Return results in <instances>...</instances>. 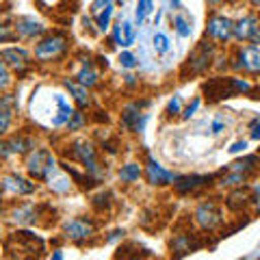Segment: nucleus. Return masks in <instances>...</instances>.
<instances>
[{"instance_id": "nucleus-1", "label": "nucleus", "mask_w": 260, "mask_h": 260, "mask_svg": "<svg viewBox=\"0 0 260 260\" xmlns=\"http://www.w3.org/2000/svg\"><path fill=\"white\" fill-rule=\"evenodd\" d=\"M63 160H74L80 165V169L93 180L100 184L102 178L107 176V162L102 160L100 152H98V145L87 139V137H74V139L63 141V145L59 148Z\"/></svg>"}, {"instance_id": "nucleus-2", "label": "nucleus", "mask_w": 260, "mask_h": 260, "mask_svg": "<svg viewBox=\"0 0 260 260\" xmlns=\"http://www.w3.org/2000/svg\"><path fill=\"white\" fill-rule=\"evenodd\" d=\"M30 52L35 63H61L70 52V35L65 30H48L42 39L32 44Z\"/></svg>"}, {"instance_id": "nucleus-3", "label": "nucleus", "mask_w": 260, "mask_h": 260, "mask_svg": "<svg viewBox=\"0 0 260 260\" xmlns=\"http://www.w3.org/2000/svg\"><path fill=\"white\" fill-rule=\"evenodd\" d=\"M202 93H204L206 102L217 104L221 100H228V98L251 93V83L241 76H213L202 85Z\"/></svg>"}, {"instance_id": "nucleus-4", "label": "nucleus", "mask_w": 260, "mask_h": 260, "mask_svg": "<svg viewBox=\"0 0 260 260\" xmlns=\"http://www.w3.org/2000/svg\"><path fill=\"white\" fill-rule=\"evenodd\" d=\"M24 167H26V174H28L30 180L48 182L56 172H59V160H56L54 152L50 148L39 145V148H35L26 158H24Z\"/></svg>"}, {"instance_id": "nucleus-5", "label": "nucleus", "mask_w": 260, "mask_h": 260, "mask_svg": "<svg viewBox=\"0 0 260 260\" xmlns=\"http://www.w3.org/2000/svg\"><path fill=\"white\" fill-rule=\"evenodd\" d=\"M217 61V46L208 39H202L198 46L191 50V54L186 56V61L180 68V78H191V76H202L213 68Z\"/></svg>"}, {"instance_id": "nucleus-6", "label": "nucleus", "mask_w": 260, "mask_h": 260, "mask_svg": "<svg viewBox=\"0 0 260 260\" xmlns=\"http://www.w3.org/2000/svg\"><path fill=\"white\" fill-rule=\"evenodd\" d=\"M193 223L202 232H215L223 225V208L215 198L202 200L193 208Z\"/></svg>"}, {"instance_id": "nucleus-7", "label": "nucleus", "mask_w": 260, "mask_h": 260, "mask_svg": "<svg viewBox=\"0 0 260 260\" xmlns=\"http://www.w3.org/2000/svg\"><path fill=\"white\" fill-rule=\"evenodd\" d=\"M61 232H63L65 241L76 243V245H83V243L91 241L98 234V223L93 221L91 217L78 215V217H72V219H68V221H63Z\"/></svg>"}, {"instance_id": "nucleus-8", "label": "nucleus", "mask_w": 260, "mask_h": 260, "mask_svg": "<svg viewBox=\"0 0 260 260\" xmlns=\"http://www.w3.org/2000/svg\"><path fill=\"white\" fill-rule=\"evenodd\" d=\"M206 39L215 46H225L234 39V20L228 18L225 13L213 11L206 18Z\"/></svg>"}, {"instance_id": "nucleus-9", "label": "nucleus", "mask_w": 260, "mask_h": 260, "mask_svg": "<svg viewBox=\"0 0 260 260\" xmlns=\"http://www.w3.org/2000/svg\"><path fill=\"white\" fill-rule=\"evenodd\" d=\"M230 68L243 72L247 76H260V46L247 44L234 48V54L230 56Z\"/></svg>"}, {"instance_id": "nucleus-10", "label": "nucleus", "mask_w": 260, "mask_h": 260, "mask_svg": "<svg viewBox=\"0 0 260 260\" xmlns=\"http://www.w3.org/2000/svg\"><path fill=\"white\" fill-rule=\"evenodd\" d=\"M145 107H150V100H130L121 107L119 113V124L124 130L130 133H143L145 124H148V113H143Z\"/></svg>"}, {"instance_id": "nucleus-11", "label": "nucleus", "mask_w": 260, "mask_h": 260, "mask_svg": "<svg viewBox=\"0 0 260 260\" xmlns=\"http://www.w3.org/2000/svg\"><path fill=\"white\" fill-rule=\"evenodd\" d=\"M0 59H3L7 68H9L13 74H18V76L28 74V72L32 70V65H35V61H32V52L26 50L24 46L3 48V50H0Z\"/></svg>"}, {"instance_id": "nucleus-12", "label": "nucleus", "mask_w": 260, "mask_h": 260, "mask_svg": "<svg viewBox=\"0 0 260 260\" xmlns=\"http://www.w3.org/2000/svg\"><path fill=\"white\" fill-rule=\"evenodd\" d=\"M143 176H145V182H148L150 186H156V189H160V186H172L176 182V178H178L174 172L165 169L156 158L150 156V154L145 156Z\"/></svg>"}, {"instance_id": "nucleus-13", "label": "nucleus", "mask_w": 260, "mask_h": 260, "mask_svg": "<svg viewBox=\"0 0 260 260\" xmlns=\"http://www.w3.org/2000/svg\"><path fill=\"white\" fill-rule=\"evenodd\" d=\"M215 178H217L215 174H186V176H178L172 186L178 195H191V193H198L200 189L210 186Z\"/></svg>"}, {"instance_id": "nucleus-14", "label": "nucleus", "mask_w": 260, "mask_h": 260, "mask_svg": "<svg viewBox=\"0 0 260 260\" xmlns=\"http://www.w3.org/2000/svg\"><path fill=\"white\" fill-rule=\"evenodd\" d=\"M13 30L18 39H28V42L32 39V42H37V39H42L48 32V26L44 22L30 18V15H20V18L13 20Z\"/></svg>"}, {"instance_id": "nucleus-15", "label": "nucleus", "mask_w": 260, "mask_h": 260, "mask_svg": "<svg viewBox=\"0 0 260 260\" xmlns=\"http://www.w3.org/2000/svg\"><path fill=\"white\" fill-rule=\"evenodd\" d=\"M74 83L85 89H91L100 83V70L95 68L91 54H78V70L74 72Z\"/></svg>"}, {"instance_id": "nucleus-16", "label": "nucleus", "mask_w": 260, "mask_h": 260, "mask_svg": "<svg viewBox=\"0 0 260 260\" xmlns=\"http://www.w3.org/2000/svg\"><path fill=\"white\" fill-rule=\"evenodd\" d=\"M234 39L243 42V44H247V42L256 44L260 39V18L258 15L247 13V15H243V18L234 20Z\"/></svg>"}, {"instance_id": "nucleus-17", "label": "nucleus", "mask_w": 260, "mask_h": 260, "mask_svg": "<svg viewBox=\"0 0 260 260\" xmlns=\"http://www.w3.org/2000/svg\"><path fill=\"white\" fill-rule=\"evenodd\" d=\"M0 191L9 193V195H32L37 191V182L30 180V178H24L20 174H7L0 178Z\"/></svg>"}, {"instance_id": "nucleus-18", "label": "nucleus", "mask_w": 260, "mask_h": 260, "mask_svg": "<svg viewBox=\"0 0 260 260\" xmlns=\"http://www.w3.org/2000/svg\"><path fill=\"white\" fill-rule=\"evenodd\" d=\"M44 206L32 204V202H22V204H15L9 213V219L18 225H35L39 223V219L44 217Z\"/></svg>"}, {"instance_id": "nucleus-19", "label": "nucleus", "mask_w": 260, "mask_h": 260, "mask_svg": "<svg viewBox=\"0 0 260 260\" xmlns=\"http://www.w3.org/2000/svg\"><path fill=\"white\" fill-rule=\"evenodd\" d=\"M15 115H18V98L13 93L0 95V139H5V135L11 130Z\"/></svg>"}, {"instance_id": "nucleus-20", "label": "nucleus", "mask_w": 260, "mask_h": 260, "mask_svg": "<svg viewBox=\"0 0 260 260\" xmlns=\"http://www.w3.org/2000/svg\"><path fill=\"white\" fill-rule=\"evenodd\" d=\"M7 141H9V148H11L13 156H24V158H26L32 150L39 148L37 141H35V137H32L30 133H24V130H18L15 135L7 137Z\"/></svg>"}, {"instance_id": "nucleus-21", "label": "nucleus", "mask_w": 260, "mask_h": 260, "mask_svg": "<svg viewBox=\"0 0 260 260\" xmlns=\"http://www.w3.org/2000/svg\"><path fill=\"white\" fill-rule=\"evenodd\" d=\"M113 7H115V3H104V0H95V3L91 5V13L95 18V30L98 32H107L111 28V18H113Z\"/></svg>"}, {"instance_id": "nucleus-22", "label": "nucleus", "mask_w": 260, "mask_h": 260, "mask_svg": "<svg viewBox=\"0 0 260 260\" xmlns=\"http://www.w3.org/2000/svg\"><path fill=\"white\" fill-rule=\"evenodd\" d=\"M249 204H254V191L247 189V186H241V189H232L225 195V206L232 210V213H241L243 208H247Z\"/></svg>"}, {"instance_id": "nucleus-23", "label": "nucleus", "mask_w": 260, "mask_h": 260, "mask_svg": "<svg viewBox=\"0 0 260 260\" xmlns=\"http://www.w3.org/2000/svg\"><path fill=\"white\" fill-rule=\"evenodd\" d=\"M61 85L70 91L72 100H74V104H76V109H78V111L91 109V93H89V89L80 87L78 83H74V80H70V78H63V80H61Z\"/></svg>"}, {"instance_id": "nucleus-24", "label": "nucleus", "mask_w": 260, "mask_h": 260, "mask_svg": "<svg viewBox=\"0 0 260 260\" xmlns=\"http://www.w3.org/2000/svg\"><path fill=\"white\" fill-rule=\"evenodd\" d=\"M200 247V241L195 239L193 232H178L172 239V251H176L178 256H184L189 251H195Z\"/></svg>"}, {"instance_id": "nucleus-25", "label": "nucleus", "mask_w": 260, "mask_h": 260, "mask_svg": "<svg viewBox=\"0 0 260 260\" xmlns=\"http://www.w3.org/2000/svg\"><path fill=\"white\" fill-rule=\"evenodd\" d=\"M225 169H230V172H239V174H245V176H254L258 174V169H260V158L256 156V154H247V156H243L239 160H234L230 162Z\"/></svg>"}, {"instance_id": "nucleus-26", "label": "nucleus", "mask_w": 260, "mask_h": 260, "mask_svg": "<svg viewBox=\"0 0 260 260\" xmlns=\"http://www.w3.org/2000/svg\"><path fill=\"white\" fill-rule=\"evenodd\" d=\"M117 176L124 184H135V182H139V178L143 176V165L139 160H128L119 167Z\"/></svg>"}, {"instance_id": "nucleus-27", "label": "nucleus", "mask_w": 260, "mask_h": 260, "mask_svg": "<svg viewBox=\"0 0 260 260\" xmlns=\"http://www.w3.org/2000/svg\"><path fill=\"white\" fill-rule=\"evenodd\" d=\"M249 182V176L245 174H239V172H230V169H223V174L221 178H219V186L221 189H241V186H245Z\"/></svg>"}, {"instance_id": "nucleus-28", "label": "nucleus", "mask_w": 260, "mask_h": 260, "mask_svg": "<svg viewBox=\"0 0 260 260\" xmlns=\"http://www.w3.org/2000/svg\"><path fill=\"white\" fill-rule=\"evenodd\" d=\"M91 206H93V210H95L98 215L111 213V206H113V195H111L109 191H104V189L95 191V193L91 195Z\"/></svg>"}, {"instance_id": "nucleus-29", "label": "nucleus", "mask_w": 260, "mask_h": 260, "mask_svg": "<svg viewBox=\"0 0 260 260\" xmlns=\"http://www.w3.org/2000/svg\"><path fill=\"white\" fill-rule=\"evenodd\" d=\"M172 28L178 32L180 37H191V32H193V26H191V20L186 18V15H174L172 18Z\"/></svg>"}, {"instance_id": "nucleus-30", "label": "nucleus", "mask_w": 260, "mask_h": 260, "mask_svg": "<svg viewBox=\"0 0 260 260\" xmlns=\"http://www.w3.org/2000/svg\"><path fill=\"white\" fill-rule=\"evenodd\" d=\"M11 85H13V72L7 68L3 59H0V95L9 93Z\"/></svg>"}, {"instance_id": "nucleus-31", "label": "nucleus", "mask_w": 260, "mask_h": 260, "mask_svg": "<svg viewBox=\"0 0 260 260\" xmlns=\"http://www.w3.org/2000/svg\"><path fill=\"white\" fill-rule=\"evenodd\" d=\"M85 124H87V115H85V111H74V115L70 117V121H68V133H78V130H83L85 128Z\"/></svg>"}, {"instance_id": "nucleus-32", "label": "nucleus", "mask_w": 260, "mask_h": 260, "mask_svg": "<svg viewBox=\"0 0 260 260\" xmlns=\"http://www.w3.org/2000/svg\"><path fill=\"white\" fill-rule=\"evenodd\" d=\"M152 11H154V3H152V0H139V3H137V9H135L137 26H141V22L145 20V15H150Z\"/></svg>"}, {"instance_id": "nucleus-33", "label": "nucleus", "mask_w": 260, "mask_h": 260, "mask_svg": "<svg viewBox=\"0 0 260 260\" xmlns=\"http://www.w3.org/2000/svg\"><path fill=\"white\" fill-rule=\"evenodd\" d=\"M11 42H18L13 24L7 20H0V44H11Z\"/></svg>"}, {"instance_id": "nucleus-34", "label": "nucleus", "mask_w": 260, "mask_h": 260, "mask_svg": "<svg viewBox=\"0 0 260 260\" xmlns=\"http://www.w3.org/2000/svg\"><path fill=\"white\" fill-rule=\"evenodd\" d=\"M180 115H182V98L174 95L172 100L167 102V107H165V117L174 119V117H180Z\"/></svg>"}, {"instance_id": "nucleus-35", "label": "nucleus", "mask_w": 260, "mask_h": 260, "mask_svg": "<svg viewBox=\"0 0 260 260\" xmlns=\"http://www.w3.org/2000/svg\"><path fill=\"white\" fill-rule=\"evenodd\" d=\"M117 61H119V65L124 70H135L137 65H139V61H137V56L130 52V50H124V52H119V56H117Z\"/></svg>"}, {"instance_id": "nucleus-36", "label": "nucleus", "mask_w": 260, "mask_h": 260, "mask_svg": "<svg viewBox=\"0 0 260 260\" xmlns=\"http://www.w3.org/2000/svg\"><path fill=\"white\" fill-rule=\"evenodd\" d=\"M154 50H156V54H165L169 50V37L165 32H156L154 35Z\"/></svg>"}, {"instance_id": "nucleus-37", "label": "nucleus", "mask_w": 260, "mask_h": 260, "mask_svg": "<svg viewBox=\"0 0 260 260\" xmlns=\"http://www.w3.org/2000/svg\"><path fill=\"white\" fill-rule=\"evenodd\" d=\"M121 39H124V48L135 44V28L130 22H121Z\"/></svg>"}, {"instance_id": "nucleus-38", "label": "nucleus", "mask_w": 260, "mask_h": 260, "mask_svg": "<svg viewBox=\"0 0 260 260\" xmlns=\"http://www.w3.org/2000/svg\"><path fill=\"white\" fill-rule=\"evenodd\" d=\"M200 104H202V98H198V95H195L193 100H191V102H189V104H186V107L182 109V115H180V119H191V117L195 115V113H198Z\"/></svg>"}, {"instance_id": "nucleus-39", "label": "nucleus", "mask_w": 260, "mask_h": 260, "mask_svg": "<svg viewBox=\"0 0 260 260\" xmlns=\"http://www.w3.org/2000/svg\"><path fill=\"white\" fill-rule=\"evenodd\" d=\"M225 128H228V124L223 121V117H221V115H217V117L213 119V124H210V133H213L215 137H219V135H223V133H225Z\"/></svg>"}, {"instance_id": "nucleus-40", "label": "nucleus", "mask_w": 260, "mask_h": 260, "mask_svg": "<svg viewBox=\"0 0 260 260\" xmlns=\"http://www.w3.org/2000/svg\"><path fill=\"white\" fill-rule=\"evenodd\" d=\"M11 156H13V154H11V148H9V141H7V139H0V162L9 160Z\"/></svg>"}, {"instance_id": "nucleus-41", "label": "nucleus", "mask_w": 260, "mask_h": 260, "mask_svg": "<svg viewBox=\"0 0 260 260\" xmlns=\"http://www.w3.org/2000/svg\"><path fill=\"white\" fill-rule=\"evenodd\" d=\"M111 37H113V46H121V48H124V39H121V22L113 26Z\"/></svg>"}, {"instance_id": "nucleus-42", "label": "nucleus", "mask_w": 260, "mask_h": 260, "mask_svg": "<svg viewBox=\"0 0 260 260\" xmlns=\"http://www.w3.org/2000/svg\"><path fill=\"white\" fill-rule=\"evenodd\" d=\"M245 150H247V141H245V139L234 141V143L230 145V148H228V152H230V154H243Z\"/></svg>"}, {"instance_id": "nucleus-43", "label": "nucleus", "mask_w": 260, "mask_h": 260, "mask_svg": "<svg viewBox=\"0 0 260 260\" xmlns=\"http://www.w3.org/2000/svg\"><path fill=\"white\" fill-rule=\"evenodd\" d=\"M249 137H251L254 141H260V119H258V117L251 121V133H249Z\"/></svg>"}, {"instance_id": "nucleus-44", "label": "nucleus", "mask_w": 260, "mask_h": 260, "mask_svg": "<svg viewBox=\"0 0 260 260\" xmlns=\"http://www.w3.org/2000/svg\"><path fill=\"white\" fill-rule=\"evenodd\" d=\"M251 191H254V206L260 210V184H256Z\"/></svg>"}, {"instance_id": "nucleus-45", "label": "nucleus", "mask_w": 260, "mask_h": 260, "mask_svg": "<svg viewBox=\"0 0 260 260\" xmlns=\"http://www.w3.org/2000/svg\"><path fill=\"white\" fill-rule=\"evenodd\" d=\"M124 83H126L128 87H135V85H137V78H135L133 74H126V76H124Z\"/></svg>"}, {"instance_id": "nucleus-46", "label": "nucleus", "mask_w": 260, "mask_h": 260, "mask_svg": "<svg viewBox=\"0 0 260 260\" xmlns=\"http://www.w3.org/2000/svg\"><path fill=\"white\" fill-rule=\"evenodd\" d=\"M50 260H65V258H63V251H61V249H54L52 256H50Z\"/></svg>"}, {"instance_id": "nucleus-47", "label": "nucleus", "mask_w": 260, "mask_h": 260, "mask_svg": "<svg viewBox=\"0 0 260 260\" xmlns=\"http://www.w3.org/2000/svg\"><path fill=\"white\" fill-rule=\"evenodd\" d=\"M124 260H145L143 256H139V254H130V256H126Z\"/></svg>"}, {"instance_id": "nucleus-48", "label": "nucleus", "mask_w": 260, "mask_h": 260, "mask_svg": "<svg viewBox=\"0 0 260 260\" xmlns=\"http://www.w3.org/2000/svg\"><path fill=\"white\" fill-rule=\"evenodd\" d=\"M256 46H260V39H258V42H256Z\"/></svg>"}]
</instances>
